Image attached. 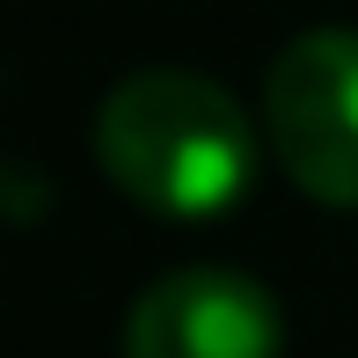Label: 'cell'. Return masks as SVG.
<instances>
[{
    "label": "cell",
    "instance_id": "1",
    "mask_svg": "<svg viewBox=\"0 0 358 358\" xmlns=\"http://www.w3.org/2000/svg\"><path fill=\"white\" fill-rule=\"evenodd\" d=\"M95 161L146 213L213 220L256 183V124L205 73L146 66L103 95L95 110Z\"/></svg>",
    "mask_w": 358,
    "mask_h": 358
},
{
    "label": "cell",
    "instance_id": "2",
    "mask_svg": "<svg viewBox=\"0 0 358 358\" xmlns=\"http://www.w3.org/2000/svg\"><path fill=\"white\" fill-rule=\"evenodd\" d=\"M264 132L322 205H358V29H307L271 59Z\"/></svg>",
    "mask_w": 358,
    "mask_h": 358
},
{
    "label": "cell",
    "instance_id": "3",
    "mask_svg": "<svg viewBox=\"0 0 358 358\" xmlns=\"http://www.w3.org/2000/svg\"><path fill=\"white\" fill-rule=\"evenodd\" d=\"M285 315L249 271H169L132 300L124 358H278Z\"/></svg>",
    "mask_w": 358,
    "mask_h": 358
}]
</instances>
